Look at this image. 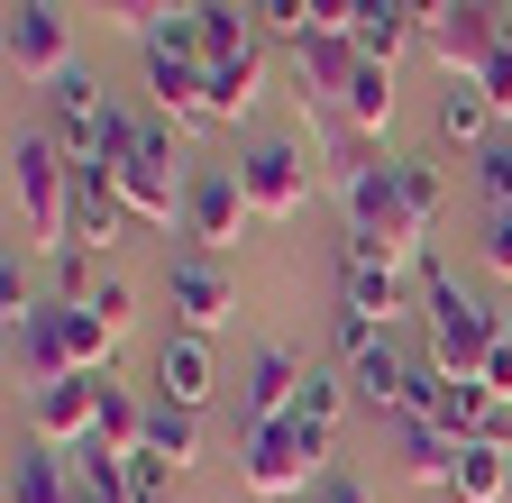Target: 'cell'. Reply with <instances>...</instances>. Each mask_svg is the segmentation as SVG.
<instances>
[{"label":"cell","mask_w":512,"mask_h":503,"mask_svg":"<svg viewBox=\"0 0 512 503\" xmlns=\"http://www.w3.org/2000/svg\"><path fill=\"white\" fill-rule=\"evenodd\" d=\"M10 348H19V366H28V394H37V385H64V375H110L119 330L101 321L92 302H37V321H28Z\"/></svg>","instance_id":"cell-1"},{"label":"cell","mask_w":512,"mask_h":503,"mask_svg":"<svg viewBox=\"0 0 512 503\" xmlns=\"http://www.w3.org/2000/svg\"><path fill=\"white\" fill-rule=\"evenodd\" d=\"M421 321H430V366L439 375H485V357L503 348V321L448 266H421Z\"/></svg>","instance_id":"cell-2"},{"label":"cell","mask_w":512,"mask_h":503,"mask_svg":"<svg viewBox=\"0 0 512 503\" xmlns=\"http://www.w3.org/2000/svg\"><path fill=\"white\" fill-rule=\"evenodd\" d=\"M74 156H64L46 129H28L19 147H10V193H19V211H28V229H37V247H46V257H64V247H74V238H64V229H74Z\"/></svg>","instance_id":"cell-3"},{"label":"cell","mask_w":512,"mask_h":503,"mask_svg":"<svg viewBox=\"0 0 512 503\" xmlns=\"http://www.w3.org/2000/svg\"><path fill=\"white\" fill-rule=\"evenodd\" d=\"M330 467H320V439L302 430V421H266V430H247L238 439V485L256 494V503H284V494H302V485H320Z\"/></svg>","instance_id":"cell-4"},{"label":"cell","mask_w":512,"mask_h":503,"mask_svg":"<svg viewBox=\"0 0 512 503\" xmlns=\"http://www.w3.org/2000/svg\"><path fill=\"white\" fill-rule=\"evenodd\" d=\"M0 46H10V74L19 83H64V74H74V28H64L55 0H19Z\"/></svg>","instance_id":"cell-5"},{"label":"cell","mask_w":512,"mask_h":503,"mask_svg":"<svg viewBox=\"0 0 512 503\" xmlns=\"http://www.w3.org/2000/svg\"><path fill=\"white\" fill-rule=\"evenodd\" d=\"M421 46L439 55L448 83H485V65L503 55V28H494V0H458L439 28H421Z\"/></svg>","instance_id":"cell-6"},{"label":"cell","mask_w":512,"mask_h":503,"mask_svg":"<svg viewBox=\"0 0 512 503\" xmlns=\"http://www.w3.org/2000/svg\"><path fill=\"white\" fill-rule=\"evenodd\" d=\"M238 183H247V211H256V220H293L302 193H311V165H302L293 138H256V147L238 156Z\"/></svg>","instance_id":"cell-7"},{"label":"cell","mask_w":512,"mask_h":503,"mask_svg":"<svg viewBox=\"0 0 512 503\" xmlns=\"http://www.w3.org/2000/svg\"><path fill=\"white\" fill-rule=\"evenodd\" d=\"M138 65H147L156 119H174V129H211V65H202V55H165V46H138Z\"/></svg>","instance_id":"cell-8"},{"label":"cell","mask_w":512,"mask_h":503,"mask_svg":"<svg viewBox=\"0 0 512 503\" xmlns=\"http://www.w3.org/2000/svg\"><path fill=\"white\" fill-rule=\"evenodd\" d=\"M256 211H247V183H238V165H202L192 174V211H183V229H192V247H238V229H247Z\"/></svg>","instance_id":"cell-9"},{"label":"cell","mask_w":512,"mask_h":503,"mask_svg":"<svg viewBox=\"0 0 512 503\" xmlns=\"http://www.w3.org/2000/svg\"><path fill=\"white\" fill-rule=\"evenodd\" d=\"M302 385H311V366L293 357V348H256L247 357V430H266V421H293L302 412Z\"/></svg>","instance_id":"cell-10"},{"label":"cell","mask_w":512,"mask_h":503,"mask_svg":"<svg viewBox=\"0 0 512 503\" xmlns=\"http://www.w3.org/2000/svg\"><path fill=\"white\" fill-rule=\"evenodd\" d=\"M357 65H366V55H357V46L339 37V28L302 37V46H293V92H302V110H320V101L339 110V92L357 83Z\"/></svg>","instance_id":"cell-11"},{"label":"cell","mask_w":512,"mask_h":503,"mask_svg":"<svg viewBox=\"0 0 512 503\" xmlns=\"http://www.w3.org/2000/svg\"><path fill=\"white\" fill-rule=\"evenodd\" d=\"M101 129H110V101H101V83H92V74H64V83H55V119H46V138H55L64 156H74V165H92Z\"/></svg>","instance_id":"cell-12"},{"label":"cell","mask_w":512,"mask_h":503,"mask_svg":"<svg viewBox=\"0 0 512 503\" xmlns=\"http://www.w3.org/2000/svg\"><path fill=\"white\" fill-rule=\"evenodd\" d=\"M165 302H174V321H183L192 339H211V330L238 321V293H229L211 266H174V275H165Z\"/></svg>","instance_id":"cell-13"},{"label":"cell","mask_w":512,"mask_h":503,"mask_svg":"<svg viewBox=\"0 0 512 503\" xmlns=\"http://www.w3.org/2000/svg\"><path fill=\"white\" fill-rule=\"evenodd\" d=\"M156 403H183V412H202L211 403V385H220V375H211V339H192V330H174L165 339V357H156Z\"/></svg>","instance_id":"cell-14"},{"label":"cell","mask_w":512,"mask_h":503,"mask_svg":"<svg viewBox=\"0 0 512 503\" xmlns=\"http://www.w3.org/2000/svg\"><path fill=\"white\" fill-rule=\"evenodd\" d=\"M256 101H266V46L229 55V65H211V129H247Z\"/></svg>","instance_id":"cell-15"},{"label":"cell","mask_w":512,"mask_h":503,"mask_svg":"<svg viewBox=\"0 0 512 503\" xmlns=\"http://www.w3.org/2000/svg\"><path fill=\"white\" fill-rule=\"evenodd\" d=\"M458 503H512V430H485L458 449Z\"/></svg>","instance_id":"cell-16"},{"label":"cell","mask_w":512,"mask_h":503,"mask_svg":"<svg viewBox=\"0 0 512 503\" xmlns=\"http://www.w3.org/2000/svg\"><path fill=\"white\" fill-rule=\"evenodd\" d=\"M339 302L366 311V321H384V330H394L403 311H421V302H412V275H394V266H357V257H348V275H339Z\"/></svg>","instance_id":"cell-17"},{"label":"cell","mask_w":512,"mask_h":503,"mask_svg":"<svg viewBox=\"0 0 512 503\" xmlns=\"http://www.w3.org/2000/svg\"><path fill=\"white\" fill-rule=\"evenodd\" d=\"M412 37H421V28H412L403 0H357V10H348V46L366 55V65H394Z\"/></svg>","instance_id":"cell-18"},{"label":"cell","mask_w":512,"mask_h":503,"mask_svg":"<svg viewBox=\"0 0 512 503\" xmlns=\"http://www.w3.org/2000/svg\"><path fill=\"white\" fill-rule=\"evenodd\" d=\"M330 119H339V129H357V138L375 147L384 129H394V65H357V83L339 92V110H330Z\"/></svg>","instance_id":"cell-19"},{"label":"cell","mask_w":512,"mask_h":503,"mask_svg":"<svg viewBox=\"0 0 512 503\" xmlns=\"http://www.w3.org/2000/svg\"><path fill=\"white\" fill-rule=\"evenodd\" d=\"M458 449H467V439H448L430 421H403V476L421 494H458Z\"/></svg>","instance_id":"cell-20"},{"label":"cell","mask_w":512,"mask_h":503,"mask_svg":"<svg viewBox=\"0 0 512 503\" xmlns=\"http://www.w3.org/2000/svg\"><path fill=\"white\" fill-rule=\"evenodd\" d=\"M10 503H74V458L28 439V449L10 458Z\"/></svg>","instance_id":"cell-21"},{"label":"cell","mask_w":512,"mask_h":503,"mask_svg":"<svg viewBox=\"0 0 512 503\" xmlns=\"http://www.w3.org/2000/svg\"><path fill=\"white\" fill-rule=\"evenodd\" d=\"M119 229H128V202L110 193L101 174H74V229H64V238L101 257V247H119Z\"/></svg>","instance_id":"cell-22"},{"label":"cell","mask_w":512,"mask_h":503,"mask_svg":"<svg viewBox=\"0 0 512 503\" xmlns=\"http://www.w3.org/2000/svg\"><path fill=\"white\" fill-rule=\"evenodd\" d=\"M348 394L366 403V412H412V357H394V348H375V357H357L348 366Z\"/></svg>","instance_id":"cell-23"},{"label":"cell","mask_w":512,"mask_h":503,"mask_svg":"<svg viewBox=\"0 0 512 503\" xmlns=\"http://www.w3.org/2000/svg\"><path fill=\"white\" fill-rule=\"evenodd\" d=\"M439 138H448V147H494V138H503V110H494L476 83H448V92H439Z\"/></svg>","instance_id":"cell-24"},{"label":"cell","mask_w":512,"mask_h":503,"mask_svg":"<svg viewBox=\"0 0 512 503\" xmlns=\"http://www.w3.org/2000/svg\"><path fill=\"white\" fill-rule=\"evenodd\" d=\"M74 503H138L128 494V458H110L101 439H83L74 449Z\"/></svg>","instance_id":"cell-25"},{"label":"cell","mask_w":512,"mask_h":503,"mask_svg":"<svg viewBox=\"0 0 512 503\" xmlns=\"http://www.w3.org/2000/svg\"><path fill=\"white\" fill-rule=\"evenodd\" d=\"M147 458H165V467L183 476L192 458H202V421H192L183 403H156V412H147Z\"/></svg>","instance_id":"cell-26"},{"label":"cell","mask_w":512,"mask_h":503,"mask_svg":"<svg viewBox=\"0 0 512 503\" xmlns=\"http://www.w3.org/2000/svg\"><path fill=\"white\" fill-rule=\"evenodd\" d=\"M192 10H202V0H101V19H110L119 37H138V46H147L165 19H192Z\"/></svg>","instance_id":"cell-27"},{"label":"cell","mask_w":512,"mask_h":503,"mask_svg":"<svg viewBox=\"0 0 512 503\" xmlns=\"http://www.w3.org/2000/svg\"><path fill=\"white\" fill-rule=\"evenodd\" d=\"M339 403H348V375H330V366H311V385H302V430L320 439V449H330V430H339Z\"/></svg>","instance_id":"cell-28"},{"label":"cell","mask_w":512,"mask_h":503,"mask_svg":"<svg viewBox=\"0 0 512 503\" xmlns=\"http://www.w3.org/2000/svg\"><path fill=\"white\" fill-rule=\"evenodd\" d=\"M394 183H403V202H412V220L430 229V220H439V202H448V174H439L430 156H394Z\"/></svg>","instance_id":"cell-29"},{"label":"cell","mask_w":512,"mask_h":503,"mask_svg":"<svg viewBox=\"0 0 512 503\" xmlns=\"http://www.w3.org/2000/svg\"><path fill=\"white\" fill-rule=\"evenodd\" d=\"M256 37L266 46H302L311 37V0H256Z\"/></svg>","instance_id":"cell-30"},{"label":"cell","mask_w":512,"mask_h":503,"mask_svg":"<svg viewBox=\"0 0 512 503\" xmlns=\"http://www.w3.org/2000/svg\"><path fill=\"white\" fill-rule=\"evenodd\" d=\"M476 183H485L494 211H512V129H503L494 147H476Z\"/></svg>","instance_id":"cell-31"},{"label":"cell","mask_w":512,"mask_h":503,"mask_svg":"<svg viewBox=\"0 0 512 503\" xmlns=\"http://www.w3.org/2000/svg\"><path fill=\"white\" fill-rule=\"evenodd\" d=\"M330 339H339V357L357 366V357H375V348H384V321H366V311H348V302H339V321H330Z\"/></svg>","instance_id":"cell-32"},{"label":"cell","mask_w":512,"mask_h":503,"mask_svg":"<svg viewBox=\"0 0 512 503\" xmlns=\"http://www.w3.org/2000/svg\"><path fill=\"white\" fill-rule=\"evenodd\" d=\"M174 485H183V476H174L165 458H147V449L128 458V494H138V503H174Z\"/></svg>","instance_id":"cell-33"},{"label":"cell","mask_w":512,"mask_h":503,"mask_svg":"<svg viewBox=\"0 0 512 503\" xmlns=\"http://www.w3.org/2000/svg\"><path fill=\"white\" fill-rule=\"evenodd\" d=\"M101 284H92V257H83V247H64V257H55V302H92Z\"/></svg>","instance_id":"cell-34"},{"label":"cell","mask_w":512,"mask_h":503,"mask_svg":"<svg viewBox=\"0 0 512 503\" xmlns=\"http://www.w3.org/2000/svg\"><path fill=\"white\" fill-rule=\"evenodd\" d=\"M92 311H101V321H110L119 339L138 330V293H128V284H101V293H92Z\"/></svg>","instance_id":"cell-35"},{"label":"cell","mask_w":512,"mask_h":503,"mask_svg":"<svg viewBox=\"0 0 512 503\" xmlns=\"http://www.w3.org/2000/svg\"><path fill=\"white\" fill-rule=\"evenodd\" d=\"M485 266L512 284V211H494V220H485Z\"/></svg>","instance_id":"cell-36"},{"label":"cell","mask_w":512,"mask_h":503,"mask_svg":"<svg viewBox=\"0 0 512 503\" xmlns=\"http://www.w3.org/2000/svg\"><path fill=\"white\" fill-rule=\"evenodd\" d=\"M476 385H485V394H494V403H512V339H503V348H494V357H485V375H476Z\"/></svg>","instance_id":"cell-37"},{"label":"cell","mask_w":512,"mask_h":503,"mask_svg":"<svg viewBox=\"0 0 512 503\" xmlns=\"http://www.w3.org/2000/svg\"><path fill=\"white\" fill-rule=\"evenodd\" d=\"M320 503H375V485H366V476H339V467H330V476H320Z\"/></svg>","instance_id":"cell-38"},{"label":"cell","mask_w":512,"mask_h":503,"mask_svg":"<svg viewBox=\"0 0 512 503\" xmlns=\"http://www.w3.org/2000/svg\"><path fill=\"white\" fill-rule=\"evenodd\" d=\"M348 10H357V0H311V37H320V28H339V37H348Z\"/></svg>","instance_id":"cell-39"},{"label":"cell","mask_w":512,"mask_h":503,"mask_svg":"<svg viewBox=\"0 0 512 503\" xmlns=\"http://www.w3.org/2000/svg\"><path fill=\"white\" fill-rule=\"evenodd\" d=\"M229 10H256V0H229Z\"/></svg>","instance_id":"cell-40"},{"label":"cell","mask_w":512,"mask_h":503,"mask_svg":"<svg viewBox=\"0 0 512 503\" xmlns=\"http://www.w3.org/2000/svg\"><path fill=\"white\" fill-rule=\"evenodd\" d=\"M503 129H512V119H503Z\"/></svg>","instance_id":"cell-41"}]
</instances>
